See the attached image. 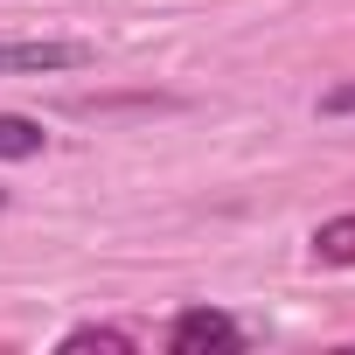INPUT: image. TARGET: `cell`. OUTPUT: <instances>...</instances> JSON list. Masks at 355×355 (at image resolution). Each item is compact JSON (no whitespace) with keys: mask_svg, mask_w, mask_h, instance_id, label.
<instances>
[{"mask_svg":"<svg viewBox=\"0 0 355 355\" xmlns=\"http://www.w3.org/2000/svg\"><path fill=\"white\" fill-rule=\"evenodd\" d=\"M63 348H112V355H125V348H132V341H125V334H119V327H77V334H70V341H63Z\"/></svg>","mask_w":355,"mask_h":355,"instance_id":"obj_5","label":"cell"},{"mask_svg":"<svg viewBox=\"0 0 355 355\" xmlns=\"http://www.w3.org/2000/svg\"><path fill=\"white\" fill-rule=\"evenodd\" d=\"M91 42H0V77H42V70H84Z\"/></svg>","mask_w":355,"mask_h":355,"instance_id":"obj_2","label":"cell"},{"mask_svg":"<svg viewBox=\"0 0 355 355\" xmlns=\"http://www.w3.org/2000/svg\"><path fill=\"white\" fill-rule=\"evenodd\" d=\"M313 258L320 265H355V216H334L313 230Z\"/></svg>","mask_w":355,"mask_h":355,"instance_id":"obj_4","label":"cell"},{"mask_svg":"<svg viewBox=\"0 0 355 355\" xmlns=\"http://www.w3.org/2000/svg\"><path fill=\"white\" fill-rule=\"evenodd\" d=\"M320 112H334V119H341V112H355V84H334V91L320 98Z\"/></svg>","mask_w":355,"mask_h":355,"instance_id":"obj_6","label":"cell"},{"mask_svg":"<svg viewBox=\"0 0 355 355\" xmlns=\"http://www.w3.org/2000/svg\"><path fill=\"white\" fill-rule=\"evenodd\" d=\"M42 119H21V112H0V160H35L42 153Z\"/></svg>","mask_w":355,"mask_h":355,"instance_id":"obj_3","label":"cell"},{"mask_svg":"<svg viewBox=\"0 0 355 355\" xmlns=\"http://www.w3.org/2000/svg\"><path fill=\"white\" fill-rule=\"evenodd\" d=\"M167 348L174 355H230V348H244V327L230 313H216V306H189L167 327Z\"/></svg>","mask_w":355,"mask_h":355,"instance_id":"obj_1","label":"cell"}]
</instances>
